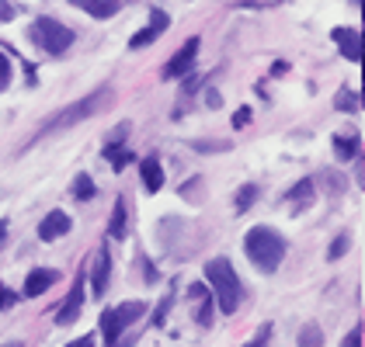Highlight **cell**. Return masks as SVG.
Listing matches in <instances>:
<instances>
[{
  "instance_id": "obj_32",
  "label": "cell",
  "mask_w": 365,
  "mask_h": 347,
  "mask_svg": "<svg viewBox=\"0 0 365 347\" xmlns=\"http://www.w3.org/2000/svg\"><path fill=\"white\" fill-rule=\"evenodd\" d=\"M205 105H209V108H223V97H220V90H205Z\"/></svg>"
},
{
  "instance_id": "obj_38",
  "label": "cell",
  "mask_w": 365,
  "mask_h": 347,
  "mask_svg": "<svg viewBox=\"0 0 365 347\" xmlns=\"http://www.w3.org/2000/svg\"><path fill=\"white\" fill-rule=\"evenodd\" d=\"M285 73H289V63H275V66H272V77H285Z\"/></svg>"
},
{
  "instance_id": "obj_18",
  "label": "cell",
  "mask_w": 365,
  "mask_h": 347,
  "mask_svg": "<svg viewBox=\"0 0 365 347\" xmlns=\"http://www.w3.org/2000/svg\"><path fill=\"white\" fill-rule=\"evenodd\" d=\"M125 198H118L115 202V208H112V223H108V236H115V240H122L125 236Z\"/></svg>"
},
{
  "instance_id": "obj_10",
  "label": "cell",
  "mask_w": 365,
  "mask_h": 347,
  "mask_svg": "<svg viewBox=\"0 0 365 347\" xmlns=\"http://www.w3.org/2000/svg\"><path fill=\"white\" fill-rule=\"evenodd\" d=\"M56 271H46V267H35V271H29V278H25V289H21V295L25 299H38V295H46V289H53L56 285Z\"/></svg>"
},
{
  "instance_id": "obj_31",
  "label": "cell",
  "mask_w": 365,
  "mask_h": 347,
  "mask_svg": "<svg viewBox=\"0 0 365 347\" xmlns=\"http://www.w3.org/2000/svg\"><path fill=\"white\" fill-rule=\"evenodd\" d=\"M247 122H251V108H237V112H233V125H237V129H244Z\"/></svg>"
},
{
  "instance_id": "obj_8",
  "label": "cell",
  "mask_w": 365,
  "mask_h": 347,
  "mask_svg": "<svg viewBox=\"0 0 365 347\" xmlns=\"http://www.w3.org/2000/svg\"><path fill=\"white\" fill-rule=\"evenodd\" d=\"M331 38L337 42V53L348 59V63H359L362 59V35H359V28H334Z\"/></svg>"
},
{
  "instance_id": "obj_14",
  "label": "cell",
  "mask_w": 365,
  "mask_h": 347,
  "mask_svg": "<svg viewBox=\"0 0 365 347\" xmlns=\"http://www.w3.org/2000/svg\"><path fill=\"white\" fill-rule=\"evenodd\" d=\"M77 7L81 11H87L91 18H115L118 11H122V4H115V0H77Z\"/></svg>"
},
{
  "instance_id": "obj_6",
  "label": "cell",
  "mask_w": 365,
  "mask_h": 347,
  "mask_svg": "<svg viewBox=\"0 0 365 347\" xmlns=\"http://www.w3.org/2000/svg\"><path fill=\"white\" fill-rule=\"evenodd\" d=\"M168 28H170V14L164 11V7H153V11H150V25L129 38V49H146L150 42H157Z\"/></svg>"
},
{
  "instance_id": "obj_2",
  "label": "cell",
  "mask_w": 365,
  "mask_h": 347,
  "mask_svg": "<svg viewBox=\"0 0 365 347\" xmlns=\"http://www.w3.org/2000/svg\"><path fill=\"white\" fill-rule=\"evenodd\" d=\"M244 254L251 257V264H257L261 271H275L285 257V240H282L279 230H272V226H254L247 230L244 236Z\"/></svg>"
},
{
  "instance_id": "obj_24",
  "label": "cell",
  "mask_w": 365,
  "mask_h": 347,
  "mask_svg": "<svg viewBox=\"0 0 365 347\" xmlns=\"http://www.w3.org/2000/svg\"><path fill=\"white\" fill-rule=\"evenodd\" d=\"M198 309H195V319L202 323V326H212V292L209 295H202V299H195Z\"/></svg>"
},
{
  "instance_id": "obj_26",
  "label": "cell",
  "mask_w": 365,
  "mask_h": 347,
  "mask_svg": "<svg viewBox=\"0 0 365 347\" xmlns=\"http://www.w3.org/2000/svg\"><path fill=\"white\" fill-rule=\"evenodd\" d=\"M348 250H351V236H348V233H341V236H337L334 243H331L327 257H331V260H341L344 254H348Z\"/></svg>"
},
{
  "instance_id": "obj_12",
  "label": "cell",
  "mask_w": 365,
  "mask_h": 347,
  "mask_svg": "<svg viewBox=\"0 0 365 347\" xmlns=\"http://www.w3.org/2000/svg\"><path fill=\"white\" fill-rule=\"evenodd\" d=\"M285 202L292 205V212H303V208H309V205L317 202V184L313 181H299L296 188H289V195H285Z\"/></svg>"
},
{
  "instance_id": "obj_33",
  "label": "cell",
  "mask_w": 365,
  "mask_h": 347,
  "mask_svg": "<svg viewBox=\"0 0 365 347\" xmlns=\"http://www.w3.org/2000/svg\"><path fill=\"white\" fill-rule=\"evenodd\" d=\"M125 136H129V122H122V125L115 129V132H112V143H115V146H122V139H125Z\"/></svg>"
},
{
  "instance_id": "obj_27",
  "label": "cell",
  "mask_w": 365,
  "mask_h": 347,
  "mask_svg": "<svg viewBox=\"0 0 365 347\" xmlns=\"http://www.w3.org/2000/svg\"><path fill=\"white\" fill-rule=\"evenodd\" d=\"M268 341H272V323H264V326H261V330H257L244 347H268Z\"/></svg>"
},
{
  "instance_id": "obj_7",
  "label": "cell",
  "mask_w": 365,
  "mask_h": 347,
  "mask_svg": "<svg viewBox=\"0 0 365 347\" xmlns=\"http://www.w3.org/2000/svg\"><path fill=\"white\" fill-rule=\"evenodd\" d=\"M108 282H112V254L108 247H98V254L91 260V292L101 299L108 292Z\"/></svg>"
},
{
  "instance_id": "obj_4",
  "label": "cell",
  "mask_w": 365,
  "mask_h": 347,
  "mask_svg": "<svg viewBox=\"0 0 365 347\" xmlns=\"http://www.w3.org/2000/svg\"><path fill=\"white\" fill-rule=\"evenodd\" d=\"M73 38H77L73 28H66L56 18H35L29 25V42H35L38 49H46V53H53V56L66 53V49L73 46Z\"/></svg>"
},
{
  "instance_id": "obj_13",
  "label": "cell",
  "mask_w": 365,
  "mask_h": 347,
  "mask_svg": "<svg viewBox=\"0 0 365 347\" xmlns=\"http://www.w3.org/2000/svg\"><path fill=\"white\" fill-rule=\"evenodd\" d=\"M140 177L146 184V191H160L164 188V167L157 164V156H146L140 164Z\"/></svg>"
},
{
  "instance_id": "obj_39",
  "label": "cell",
  "mask_w": 365,
  "mask_h": 347,
  "mask_svg": "<svg viewBox=\"0 0 365 347\" xmlns=\"http://www.w3.org/2000/svg\"><path fill=\"white\" fill-rule=\"evenodd\" d=\"M66 347H94V337H81V341H73V344H66Z\"/></svg>"
},
{
  "instance_id": "obj_35",
  "label": "cell",
  "mask_w": 365,
  "mask_h": 347,
  "mask_svg": "<svg viewBox=\"0 0 365 347\" xmlns=\"http://www.w3.org/2000/svg\"><path fill=\"white\" fill-rule=\"evenodd\" d=\"M14 14H18V7H14V4H0V21H11Z\"/></svg>"
},
{
  "instance_id": "obj_36",
  "label": "cell",
  "mask_w": 365,
  "mask_h": 347,
  "mask_svg": "<svg viewBox=\"0 0 365 347\" xmlns=\"http://www.w3.org/2000/svg\"><path fill=\"white\" fill-rule=\"evenodd\" d=\"M202 295H209V289H205V285H192V289H188V299H192V302H195V299H202Z\"/></svg>"
},
{
  "instance_id": "obj_30",
  "label": "cell",
  "mask_w": 365,
  "mask_h": 347,
  "mask_svg": "<svg viewBox=\"0 0 365 347\" xmlns=\"http://www.w3.org/2000/svg\"><path fill=\"white\" fill-rule=\"evenodd\" d=\"M341 347H362V326H355V330L341 341Z\"/></svg>"
},
{
  "instance_id": "obj_21",
  "label": "cell",
  "mask_w": 365,
  "mask_h": 347,
  "mask_svg": "<svg viewBox=\"0 0 365 347\" xmlns=\"http://www.w3.org/2000/svg\"><path fill=\"white\" fill-rule=\"evenodd\" d=\"M334 108L337 112H344V115H355V112L362 108V101H359V94H355V90H341V94H337V101H334Z\"/></svg>"
},
{
  "instance_id": "obj_19",
  "label": "cell",
  "mask_w": 365,
  "mask_h": 347,
  "mask_svg": "<svg viewBox=\"0 0 365 347\" xmlns=\"http://www.w3.org/2000/svg\"><path fill=\"white\" fill-rule=\"evenodd\" d=\"M101 330H105V344L108 347H118V337H122V323L115 319V313H101Z\"/></svg>"
},
{
  "instance_id": "obj_5",
  "label": "cell",
  "mask_w": 365,
  "mask_h": 347,
  "mask_svg": "<svg viewBox=\"0 0 365 347\" xmlns=\"http://www.w3.org/2000/svg\"><path fill=\"white\" fill-rule=\"evenodd\" d=\"M198 42L202 38H188L174 56L168 59V66H164V80H178V77H188V73H195V56H198Z\"/></svg>"
},
{
  "instance_id": "obj_29",
  "label": "cell",
  "mask_w": 365,
  "mask_h": 347,
  "mask_svg": "<svg viewBox=\"0 0 365 347\" xmlns=\"http://www.w3.org/2000/svg\"><path fill=\"white\" fill-rule=\"evenodd\" d=\"M7 84H11V59L0 53V90H4Z\"/></svg>"
},
{
  "instance_id": "obj_40",
  "label": "cell",
  "mask_w": 365,
  "mask_h": 347,
  "mask_svg": "<svg viewBox=\"0 0 365 347\" xmlns=\"http://www.w3.org/2000/svg\"><path fill=\"white\" fill-rule=\"evenodd\" d=\"M4 236H7V219H0V243H4Z\"/></svg>"
},
{
  "instance_id": "obj_17",
  "label": "cell",
  "mask_w": 365,
  "mask_h": 347,
  "mask_svg": "<svg viewBox=\"0 0 365 347\" xmlns=\"http://www.w3.org/2000/svg\"><path fill=\"white\" fill-rule=\"evenodd\" d=\"M101 156L112 164V171H125V167H129V160H133V153H129L125 146H115V143L105 146V153H101Z\"/></svg>"
},
{
  "instance_id": "obj_28",
  "label": "cell",
  "mask_w": 365,
  "mask_h": 347,
  "mask_svg": "<svg viewBox=\"0 0 365 347\" xmlns=\"http://www.w3.org/2000/svg\"><path fill=\"white\" fill-rule=\"evenodd\" d=\"M18 302V292H11L7 285H0V309H11Z\"/></svg>"
},
{
  "instance_id": "obj_22",
  "label": "cell",
  "mask_w": 365,
  "mask_h": 347,
  "mask_svg": "<svg viewBox=\"0 0 365 347\" xmlns=\"http://www.w3.org/2000/svg\"><path fill=\"white\" fill-rule=\"evenodd\" d=\"M299 347H324V330L317 323H307L299 330Z\"/></svg>"
},
{
  "instance_id": "obj_9",
  "label": "cell",
  "mask_w": 365,
  "mask_h": 347,
  "mask_svg": "<svg viewBox=\"0 0 365 347\" xmlns=\"http://www.w3.org/2000/svg\"><path fill=\"white\" fill-rule=\"evenodd\" d=\"M84 285H87V274L81 271V278H77V285H73V295L63 302V309L56 313L59 326H66V323H73V319L81 316V309H84Z\"/></svg>"
},
{
  "instance_id": "obj_20",
  "label": "cell",
  "mask_w": 365,
  "mask_h": 347,
  "mask_svg": "<svg viewBox=\"0 0 365 347\" xmlns=\"http://www.w3.org/2000/svg\"><path fill=\"white\" fill-rule=\"evenodd\" d=\"M94 195H98V184H94L87 174H77V177H73V198H77V202H91Z\"/></svg>"
},
{
  "instance_id": "obj_34",
  "label": "cell",
  "mask_w": 365,
  "mask_h": 347,
  "mask_svg": "<svg viewBox=\"0 0 365 347\" xmlns=\"http://www.w3.org/2000/svg\"><path fill=\"white\" fill-rule=\"evenodd\" d=\"M198 188H202V177H195V181H192L188 188H181V198H195V195H198Z\"/></svg>"
},
{
  "instance_id": "obj_15",
  "label": "cell",
  "mask_w": 365,
  "mask_h": 347,
  "mask_svg": "<svg viewBox=\"0 0 365 347\" xmlns=\"http://www.w3.org/2000/svg\"><path fill=\"white\" fill-rule=\"evenodd\" d=\"M337 160H359L362 156V139L359 136H334Z\"/></svg>"
},
{
  "instance_id": "obj_16",
  "label": "cell",
  "mask_w": 365,
  "mask_h": 347,
  "mask_svg": "<svg viewBox=\"0 0 365 347\" xmlns=\"http://www.w3.org/2000/svg\"><path fill=\"white\" fill-rule=\"evenodd\" d=\"M112 313H115V319L122 323V330H125L129 323H136V319L146 313V302H122V306H118V309H112Z\"/></svg>"
},
{
  "instance_id": "obj_37",
  "label": "cell",
  "mask_w": 365,
  "mask_h": 347,
  "mask_svg": "<svg viewBox=\"0 0 365 347\" xmlns=\"http://www.w3.org/2000/svg\"><path fill=\"white\" fill-rule=\"evenodd\" d=\"M195 149H230V143H192Z\"/></svg>"
},
{
  "instance_id": "obj_25",
  "label": "cell",
  "mask_w": 365,
  "mask_h": 347,
  "mask_svg": "<svg viewBox=\"0 0 365 347\" xmlns=\"http://www.w3.org/2000/svg\"><path fill=\"white\" fill-rule=\"evenodd\" d=\"M317 181H324V188H327L331 195H341V191L348 188V184H344V177H341L337 171H324L320 177H317Z\"/></svg>"
},
{
  "instance_id": "obj_1",
  "label": "cell",
  "mask_w": 365,
  "mask_h": 347,
  "mask_svg": "<svg viewBox=\"0 0 365 347\" xmlns=\"http://www.w3.org/2000/svg\"><path fill=\"white\" fill-rule=\"evenodd\" d=\"M112 97H115L112 87H101V90H91V94H87V97H81V101L66 105V108H63V112H56L49 122H42V129H38L29 143H25V149H29V146H35L38 139H46V136H53V132L73 129V125H81V122H87V118L101 115L105 108H112Z\"/></svg>"
},
{
  "instance_id": "obj_11",
  "label": "cell",
  "mask_w": 365,
  "mask_h": 347,
  "mask_svg": "<svg viewBox=\"0 0 365 347\" xmlns=\"http://www.w3.org/2000/svg\"><path fill=\"white\" fill-rule=\"evenodd\" d=\"M70 230H73L70 215L56 208V212H49V215L42 219V226H38V236H42V240H59V236H66Z\"/></svg>"
},
{
  "instance_id": "obj_3",
  "label": "cell",
  "mask_w": 365,
  "mask_h": 347,
  "mask_svg": "<svg viewBox=\"0 0 365 347\" xmlns=\"http://www.w3.org/2000/svg\"><path fill=\"white\" fill-rule=\"evenodd\" d=\"M205 278H209V285H212V295H216L220 309H223L226 316H230V313H237L240 295H244V285H240V278H237L233 264H230L226 257L209 260V264H205Z\"/></svg>"
},
{
  "instance_id": "obj_23",
  "label": "cell",
  "mask_w": 365,
  "mask_h": 347,
  "mask_svg": "<svg viewBox=\"0 0 365 347\" xmlns=\"http://www.w3.org/2000/svg\"><path fill=\"white\" fill-rule=\"evenodd\" d=\"M257 184H244L240 191H237V212H251V205L257 202Z\"/></svg>"
}]
</instances>
